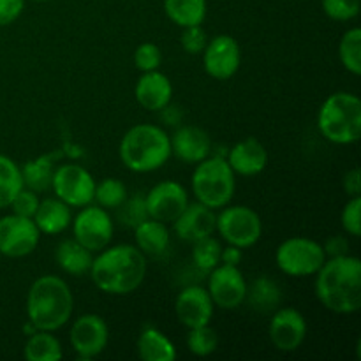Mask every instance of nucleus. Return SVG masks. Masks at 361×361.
<instances>
[{
	"label": "nucleus",
	"instance_id": "obj_43",
	"mask_svg": "<svg viewBox=\"0 0 361 361\" xmlns=\"http://www.w3.org/2000/svg\"><path fill=\"white\" fill-rule=\"evenodd\" d=\"M342 185H344L345 194L349 197L361 196V171L358 168L351 169V171L345 173L344 180H342Z\"/></svg>",
	"mask_w": 361,
	"mask_h": 361
},
{
	"label": "nucleus",
	"instance_id": "obj_27",
	"mask_svg": "<svg viewBox=\"0 0 361 361\" xmlns=\"http://www.w3.org/2000/svg\"><path fill=\"white\" fill-rule=\"evenodd\" d=\"M164 13L180 28L203 25L207 18V0H164Z\"/></svg>",
	"mask_w": 361,
	"mask_h": 361
},
{
	"label": "nucleus",
	"instance_id": "obj_34",
	"mask_svg": "<svg viewBox=\"0 0 361 361\" xmlns=\"http://www.w3.org/2000/svg\"><path fill=\"white\" fill-rule=\"evenodd\" d=\"M127 200V187L122 180L104 178L95 183L94 201L106 210H116Z\"/></svg>",
	"mask_w": 361,
	"mask_h": 361
},
{
	"label": "nucleus",
	"instance_id": "obj_33",
	"mask_svg": "<svg viewBox=\"0 0 361 361\" xmlns=\"http://www.w3.org/2000/svg\"><path fill=\"white\" fill-rule=\"evenodd\" d=\"M187 349L192 353L197 358H207V356L214 355L219 348V334L215 331V328H212L210 324H204V326L190 328L189 334L185 338Z\"/></svg>",
	"mask_w": 361,
	"mask_h": 361
},
{
	"label": "nucleus",
	"instance_id": "obj_26",
	"mask_svg": "<svg viewBox=\"0 0 361 361\" xmlns=\"http://www.w3.org/2000/svg\"><path fill=\"white\" fill-rule=\"evenodd\" d=\"M137 355L143 361H173L176 349L173 342L154 326H147L137 337Z\"/></svg>",
	"mask_w": 361,
	"mask_h": 361
},
{
	"label": "nucleus",
	"instance_id": "obj_9",
	"mask_svg": "<svg viewBox=\"0 0 361 361\" xmlns=\"http://www.w3.org/2000/svg\"><path fill=\"white\" fill-rule=\"evenodd\" d=\"M71 226H73V238L94 254L106 249L111 243L115 233V224L108 210L99 204L94 207L92 203L80 208L76 217L71 221Z\"/></svg>",
	"mask_w": 361,
	"mask_h": 361
},
{
	"label": "nucleus",
	"instance_id": "obj_44",
	"mask_svg": "<svg viewBox=\"0 0 361 361\" xmlns=\"http://www.w3.org/2000/svg\"><path fill=\"white\" fill-rule=\"evenodd\" d=\"M243 249L235 245H228V247H222V252H221V263L222 264H231V267H238L243 259Z\"/></svg>",
	"mask_w": 361,
	"mask_h": 361
},
{
	"label": "nucleus",
	"instance_id": "obj_1",
	"mask_svg": "<svg viewBox=\"0 0 361 361\" xmlns=\"http://www.w3.org/2000/svg\"><path fill=\"white\" fill-rule=\"evenodd\" d=\"M147 256L136 245L122 243L97 252L88 274L99 291L126 296L140 289L147 277Z\"/></svg>",
	"mask_w": 361,
	"mask_h": 361
},
{
	"label": "nucleus",
	"instance_id": "obj_13",
	"mask_svg": "<svg viewBox=\"0 0 361 361\" xmlns=\"http://www.w3.org/2000/svg\"><path fill=\"white\" fill-rule=\"evenodd\" d=\"M69 342L78 358L92 360L101 355L109 342L108 323L97 314H83L73 323Z\"/></svg>",
	"mask_w": 361,
	"mask_h": 361
},
{
	"label": "nucleus",
	"instance_id": "obj_4",
	"mask_svg": "<svg viewBox=\"0 0 361 361\" xmlns=\"http://www.w3.org/2000/svg\"><path fill=\"white\" fill-rule=\"evenodd\" d=\"M118 155L129 171L140 175L157 171L171 157L169 134L154 123H137L122 136Z\"/></svg>",
	"mask_w": 361,
	"mask_h": 361
},
{
	"label": "nucleus",
	"instance_id": "obj_29",
	"mask_svg": "<svg viewBox=\"0 0 361 361\" xmlns=\"http://www.w3.org/2000/svg\"><path fill=\"white\" fill-rule=\"evenodd\" d=\"M252 305V309L259 312H270L275 310L282 302V291L275 281H271L267 275H261L247 288V298Z\"/></svg>",
	"mask_w": 361,
	"mask_h": 361
},
{
	"label": "nucleus",
	"instance_id": "obj_35",
	"mask_svg": "<svg viewBox=\"0 0 361 361\" xmlns=\"http://www.w3.org/2000/svg\"><path fill=\"white\" fill-rule=\"evenodd\" d=\"M116 217L122 222L126 228L134 229L137 224H141L143 221L148 219L147 204H145V196L143 194H136V196L129 197L116 208Z\"/></svg>",
	"mask_w": 361,
	"mask_h": 361
},
{
	"label": "nucleus",
	"instance_id": "obj_10",
	"mask_svg": "<svg viewBox=\"0 0 361 361\" xmlns=\"http://www.w3.org/2000/svg\"><path fill=\"white\" fill-rule=\"evenodd\" d=\"M95 183L97 182L88 169L80 164L67 162L55 168L49 189L71 208H81L94 203Z\"/></svg>",
	"mask_w": 361,
	"mask_h": 361
},
{
	"label": "nucleus",
	"instance_id": "obj_19",
	"mask_svg": "<svg viewBox=\"0 0 361 361\" xmlns=\"http://www.w3.org/2000/svg\"><path fill=\"white\" fill-rule=\"evenodd\" d=\"M171 155L185 164H197L212 154L210 136L197 126H178V129L169 136Z\"/></svg>",
	"mask_w": 361,
	"mask_h": 361
},
{
	"label": "nucleus",
	"instance_id": "obj_23",
	"mask_svg": "<svg viewBox=\"0 0 361 361\" xmlns=\"http://www.w3.org/2000/svg\"><path fill=\"white\" fill-rule=\"evenodd\" d=\"M134 238H136L137 249L145 256L150 257L162 256L169 249V243H171L168 224L150 217L134 228Z\"/></svg>",
	"mask_w": 361,
	"mask_h": 361
},
{
	"label": "nucleus",
	"instance_id": "obj_17",
	"mask_svg": "<svg viewBox=\"0 0 361 361\" xmlns=\"http://www.w3.org/2000/svg\"><path fill=\"white\" fill-rule=\"evenodd\" d=\"M214 309L215 305L207 288H201V286H187L175 300V314L187 330L210 324Z\"/></svg>",
	"mask_w": 361,
	"mask_h": 361
},
{
	"label": "nucleus",
	"instance_id": "obj_18",
	"mask_svg": "<svg viewBox=\"0 0 361 361\" xmlns=\"http://www.w3.org/2000/svg\"><path fill=\"white\" fill-rule=\"evenodd\" d=\"M215 224H217L215 210L196 201V203L187 204L185 210L173 222V229H175V235L180 240L194 243L197 240L214 235Z\"/></svg>",
	"mask_w": 361,
	"mask_h": 361
},
{
	"label": "nucleus",
	"instance_id": "obj_32",
	"mask_svg": "<svg viewBox=\"0 0 361 361\" xmlns=\"http://www.w3.org/2000/svg\"><path fill=\"white\" fill-rule=\"evenodd\" d=\"M222 245L214 235L194 242L192 247V263L203 274H210L215 267L221 264Z\"/></svg>",
	"mask_w": 361,
	"mask_h": 361
},
{
	"label": "nucleus",
	"instance_id": "obj_8",
	"mask_svg": "<svg viewBox=\"0 0 361 361\" xmlns=\"http://www.w3.org/2000/svg\"><path fill=\"white\" fill-rule=\"evenodd\" d=\"M279 270L288 277H312L326 261L323 245L312 238L293 236L284 240L275 252Z\"/></svg>",
	"mask_w": 361,
	"mask_h": 361
},
{
	"label": "nucleus",
	"instance_id": "obj_39",
	"mask_svg": "<svg viewBox=\"0 0 361 361\" xmlns=\"http://www.w3.org/2000/svg\"><path fill=\"white\" fill-rule=\"evenodd\" d=\"M180 44H182L183 51L189 53V55H201L208 44V34L203 28V25L182 28Z\"/></svg>",
	"mask_w": 361,
	"mask_h": 361
},
{
	"label": "nucleus",
	"instance_id": "obj_45",
	"mask_svg": "<svg viewBox=\"0 0 361 361\" xmlns=\"http://www.w3.org/2000/svg\"><path fill=\"white\" fill-rule=\"evenodd\" d=\"M159 113H161V118L164 120L168 126H180L183 120V113L182 109H180V106H171V102H169L166 108H162Z\"/></svg>",
	"mask_w": 361,
	"mask_h": 361
},
{
	"label": "nucleus",
	"instance_id": "obj_28",
	"mask_svg": "<svg viewBox=\"0 0 361 361\" xmlns=\"http://www.w3.org/2000/svg\"><path fill=\"white\" fill-rule=\"evenodd\" d=\"M23 356L27 361H59L63 356L62 344L53 331H34L25 342Z\"/></svg>",
	"mask_w": 361,
	"mask_h": 361
},
{
	"label": "nucleus",
	"instance_id": "obj_22",
	"mask_svg": "<svg viewBox=\"0 0 361 361\" xmlns=\"http://www.w3.org/2000/svg\"><path fill=\"white\" fill-rule=\"evenodd\" d=\"M32 219H34L41 235H60L71 226L73 214H71L69 204H66L55 196L41 200Z\"/></svg>",
	"mask_w": 361,
	"mask_h": 361
},
{
	"label": "nucleus",
	"instance_id": "obj_5",
	"mask_svg": "<svg viewBox=\"0 0 361 361\" xmlns=\"http://www.w3.org/2000/svg\"><path fill=\"white\" fill-rule=\"evenodd\" d=\"M317 127L334 145H353L361 136V101L349 92L328 95L317 113Z\"/></svg>",
	"mask_w": 361,
	"mask_h": 361
},
{
	"label": "nucleus",
	"instance_id": "obj_38",
	"mask_svg": "<svg viewBox=\"0 0 361 361\" xmlns=\"http://www.w3.org/2000/svg\"><path fill=\"white\" fill-rule=\"evenodd\" d=\"M341 224L348 235L360 238L361 235V196L351 197L344 204L341 214Z\"/></svg>",
	"mask_w": 361,
	"mask_h": 361
},
{
	"label": "nucleus",
	"instance_id": "obj_42",
	"mask_svg": "<svg viewBox=\"0 0 361 361\" xmlns=\"http://www.w3.org/2000/svg\"><path fill=\"white\" fill-rule=\"evenodd\" d=\"M349 247H351V243H349L348 236L335 235L326 240L323 249H324V254H326V257H338V256H345V254H349Z\"/></svg>",
	"mask_w": 361,
	"mask_h": 361
},
{
	"label": "nucleus",
	"instance_id": "obj_30",
	"mask_svg": "<svg viewBox=\"0 0 361 361\" xmlns=\"http://www.w3.org/2000/svg\"><path fill=\"white\" fill-rule=\"evenodd\" d=\"M23 187L20 164H16L7 155L0 154V210L9 208L11 201Z\"/></svg>",
	"mask_w": 361,
	"mask_h": 361
},
{
	"label": "nucleus",
	"instance_id": "obj_15",
	"mask_svg": "<svg viewBox=\"0 0 361 361\" xmlns=\"http://www.w3.org/2000/svg\"><path fill=\"white\" fill-rule=\"evenodd\" d=\"M189 203V192L175 180L159 182L145 196L148 217L164 224H173Z\"/></svg>",
	"mask_w": 361,
	"mask_h": 361
},
{
	"label": "nucleus",
	"instance_id": "obj_6",
	"mask_svg": "<svg viewBox=\"0 0 361 361\" xmlns=\"http://www.w3.org/2000/svg\"><path fill=\"white\" fill-rule=\"evenodd\" d=\"M233 169L229 168L226 157H212L208 155L194 168L190 187L197 203L221 210L226 204L231 203L236 190V178Z\"/></svg>",
	"mask_w": 361,
	"mask_h": 361
},
{
	"label": "nucleus",
	"instance_id": "obj_20",
	"mask_svg": "<svg viewBox=\"0 0 361 361\" xmlns=\"http://www.w3.org/2000/svg\"><path fill=\"white\" fill-rule=\"evenodd\" d=\"M229 168L235 175L256 176L264 171L268 164L267 147L257 137H245L229 148L226 155Z\"/></svg>",
	"mask_w": 361,
	"mask_h": 361
},
{
	"label": "nucleus",
	"instance_id": "obj_41",
	"mask_svg": "<svg viewBox=\"0 0 361 361\" xmlns=\"http://www.w3.org/2000/svg\"><path fill=\"white\" fill-rule=\"evenodd\" d=\"M25 9V0H0V27L14 23Z\"/></svg>",
	"mask_w": 361,
	"mask_h": 361
},
{
	"label": "nucleus",
	"instance_id": "obj_7",
	"mask_svg": "<svg viewBox=\"0 0 361 361\" xmlns=\"http://www.w3.org/2000/svg\"><path fill=\"white\" fill-rule=\"evenodd\" d=\"M215 231L228 245L250 249L263 236V221L250 207L229 203L217 214Z\"/></svg>",
	"mask_w": 361,
	"mask_h": 361
},
{
	"label": "nucleus",
	"instance_id": "obj_14",
	"mask_svg": "<svg viewBox=\"0 0 361 361\" xmlns=\"http://www.w3.org/2000/svg\"><path fill=\"white\" fill-rule=\"evenodd\" d=\"M203 66L210 78L219 81L231 80L242 63L240 44L233 35L221 34L208 39L207 48L203 49Z\"/></svg>",
	"mask_w": 361,
	"mask_h": 361
},
{
	"label": "nucleus",
	"instance_id": "obj_46",
	"mask_svg": "<svg viewBox=\"0 0 361 361\" xmlns=\"http://www.w3.org/2000/svg\"><path fill=\"white\" fill-rule=\"evenodd\" d=\"M34 2H48V0H34Z\"/></svg>",
	"mask_w": 361,
	"mask_h": 361
},
{
	"label": "nucleus",
	"instance_id": "obj_31",
	"mask_svg": "<svg viewBox=\"0 0 361 361\" xmlns=\"http://www.w3.org/2000/svg\"><path fill=\"white\" fill-rule=\"evenodd\" d=\"M338 59L344 69L353 76L361 74V30L353 27L342 35L338 42Z\"/></svg>",
	"mask_w": 361,
	"mask_h": 361
},
{
	"label": "nucleus",
	"instance_id": "obj_40",
	"mask_svg": "<svg viewBox=\"0 0 361 361\" xmlns=\"http://www.w3.org/2000/svg\"><path fill=\"white\" fill-rule=\"evenodd\" d=\"M39 203H41V200H39L37 192H34V190L23 187V189H21L20 192L14 196V200L11 201L9 208L13 210V214L21 215V217L32 219L34 217L35 210H37Z\"/></svg>",
	"mask_w": 361,
	"mask_h": 361
},
{
	"label": "nucleus",
	"instance_id": "obj_3",
	"mask_svg": "<svg viewBox=\"0 0 361 361\" xmlns=\"http://www.w3.org/2000/svg\"><path fill=\"white\" fill-rule=\"evenodd\" d=\"M74 296L59 275H42L32 282L27 295L28 323L41 331H56L69 323Z\"/></svg>",
	"mask_w": 361,
	"mask_h": 361
},
{
	"label": "nucleus",
	"instance_id": "obj_11",
	"mask_svg": "<svg viewBox=\"0 0 361 361\" xmlns=\"http://www.w3.org/2000/svg\"><path fill=\"white\" fill-rule=\"evenodd\" d=\"M41 231L34 219L9 214L0 219V254L11 259L27 257L37 249Z\"/></svg>",
	"mask_w": 361,
	"mask_h": 361
},
{
	"label": "nucleus",
	"instance_id": "obj_21",
	"mask_svg": "<svg viewBox=\"0 0 361 361\" xmlns=\"http://www.w3.org/2000/svg\"><path fill=\"white\" fill-rule=\"evenodd\" d=\"M136 102L147 111L159 113L171 102L173 85L169 78L161 71H148L140 76L134 87Z\"/></svg>",
	"mask_w": 361,
	"mask_h": 361
},
{
	"label": "nucleus",
	"instance_id": "obj_24",
	"mask_svg": "<svg viewBox=\"0 0 361 361\" xmlns=\"http://www.w3.org/2000/svg\"><path fill=\"white\" fill-rule=\"evenodd\" d=\"M55 261L63 274L71 275V277H83L90 271L94 252L85 249L74 238H67L56 247Z\"/></svg>",
	"mask_w": 361,
	"mask_h": 361
},
{
	"label": "nucleus",
	"instance_id": "obj_12",
	"mask_svg": "<svg viewBox=\"0 0 361 361\" xmlns=\"http://www.w3.org/2000/svg\"><path fill=\"white\" fill-rule=\"evenodd\" d=\"M245 277L238 267L231 264H219L208 274L207 291L215 307L222 310H235L247 298Z\"/></svg>",
	"mask_w": 361,
	"mask_h": 361
},
{
	"label": "nucleus",
	"instance_id": "obj_37",
	"mask_svg": "<svg viewBox=\"0 0 361 361\" xmlns=\"http://www.w3.org/2000/svg\"><path fill=\"white\" fill-rule=\"evenodd\" d=\"M134 63L141 73L157 71L162 63V51L154 42H143L134 51Z\"/></svg>",
	"mask_w": 361,
	"mask_h": 361
},
{
	"label": "nucleus",
	"instance_id": "obj_25",
	"mask_svg": "<svg viewBox=\"0 0 361 361\" xmlns=\"http://www.w3.org/2000/svg\"><path fill=\"white\" fill-rule=\"evenodd\" d=\"M59 159L60 152H51V154H44L35 159H30L23 166H20L21 176H23V185L37 194L46 192L51 187L53 173H55Z\"/></svg>",
	"mask_w": 361,
	"mask_h": 361
},
{
	"label": "nucleus",
	"instance_id": "obj_36",
	"mask_svg": "<svg viewBox=\"0 0 361 361\" xmlns=\"http://www.w3.org/2000/svg\"><path fill=\"white\" fill-rule=\"evenodd\" d=\"M324 14L334 21H351L360 14L361 0H321Z\"/></svg>",
	"mask_w": 361,
	"mask_h": 361
},
{
	"label": "nucleus",
	"instance_id": "obj_2",
	"mask_svg": "<svg viewBox=\"0 0 361 361\" xmlns=\"http://www.w3.org/2000/svg\"><path fill=\"white\" fill-rule=\"evenodd\" d=\"M316 296L321 305L338 316H351L361 309V261L345 254L326 257L316 274Z\"/></svg>",
	"mask_w": 361,
	"mask_h": 361
},
{
	"label": "nucleus",
	"instance_id": "obj_16",
	"mask_svg": "<svg viewBox=\"0 0 361 361\" xmlns=\"http://www.w3.org/2000/svg\"><path fill=\"white\" fill-rule=\"evenodd\" d=\"M307 330L309 326L305 316L293 307H284L271 316L268 337L277 351L295 353L305 342Z\"/></svg>",
	"mask_w": 361,
	"mask_h": 361
}]
</instances>
